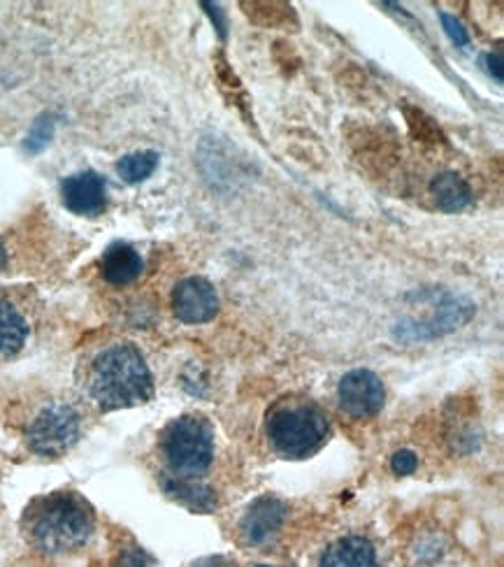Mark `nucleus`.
I'll return each mask as SVG.
<instances>
[{"label": "nucleus", "mask_w": 504, "mask_h": 567, "mask_svg": "<svg viewBox=\"0 0 504 567\" xmlns=\"http://www.w3.org/2000/svg\"><path fill=\"white\" fill-rule=\"evenodd\" d=\"M24 535L33 549L47 556H63L82 549L96 528L91 505L72 490H59L28 505Z\"/></svg>", "instance_id": "nucleus-1"}, {"label": "nucleus", "mask_w": 504, "mask_h": 567, "mask_svg": "<svg viewBox=\"0 0 504 567\" xmlns=\"http://www.w3.org/2000/svg\"><path fill=\"white\" fill-rule=\"evenodd\" d=\"M89 393L105 412L136 407L152 398V372L136 347H109L91 366Z\"/></svg>", "instance_id": "nucleus-2"}, {"label": "nucleus", "mask_w": 504, "mask_h": 567, "mask_svg": "<svg viewBox=\"0 0 504 567\" xmlns=\"http://www.w3.org/2000/svg\"><path fill=\"white\" fill-rule=\"evenodd\" d=\"M270 447L284 459H307L319 451L330 432L328 414L312 401H279L266 421Z\"/></svg>", "instance_id": "nucleus-3"}, {"label": "nucleus", "mask_w": 504, "mask_h": 567, "mask_svg": "<svg viewBox=\"0 0 504 567\" xmlns=\"http://www.w3.org/2000/svg\"><path fill=\"white\" fill-rule=\"evenodd\" d=\"M163 461L175 477L200 479L214 461V428L198 414L173 419L161 432Z\"/></svg>", "instance_id": "nucleus-4"}, {"label": "nucleus", "mask_w": 504, "mask_h": 567, "mask_svg": "<svg viewBox=\"0 0 504 567\" xmlns=\"http://www.w3.org/2000/svg\"><path fill=\"white\" fill-rule=\"evenodd\" d=\"M427 302H421L419 312L407 314L398 321L396 337L405 339V343H421V339H433L439 335L452 333L460 328L465 321H470L474 308L470 300H465L454 293H431L425 298Z\"/></svg>", "instance_id": "nucleus-5"}, {"label": "nucleus", "mask_w": 504, "mask_h": 567, "mask_svg": "<svg viewBox=\"0 0 504 567\" xmlns=\"http://www.w3.org/2000/svg\"><path fill=\"white\" fill-rule=\"evenodd\" d=\"M82 419L80 412L66 405L54 403L45 407L33 419L28 428V444L40 456H61L74 442L80 440Z\"/></svg>", "instance_id": "nucleus-6"}, {"label": "nucleus", "mask_w": 504, "mask_h": 567, "mask_svg": "<svg viewBox=\"0 0 504 567\" xmlns=\"http://www.w3.org/2000/svg\"><path fill=\"white\" fill-rule=\"evenodd\" d=\"M338 401L351 419H372L386 403V389L372 370H351L338 386Z\"/></svg>", "instance_id": "nucleus-7"}, {"label": "nucleus", "mask_w": 504, "mask_h": 567, "mask_svg": "<svg viewBox=\"0 0 504 567\" xmlns=\"http://www.w3.org/2000/svg\"><path fill=\"white\" fill-rule=\"evenodd\" d=\"M173 312L184 324H208L219 312V293L204 277L179 281L173 293Z\"/></svg>", "instance_id": "nucleus-8"}, {"label": "nucleus", "mask_w": 504, "mask_h": 567, "mask_svg": "<svg viewBox=\"0 0 504 567\" xmlns=\"http://www.w3.org/2000/svg\"><path fill=\"white\" fill-rule=\"evenodd\" d=\"M289 509L277 498H258L239 521V537L247 546L270 544L286 523Z\"/></svg>", "instance_id": "nucleus-9"}, {"label": "nucleus", "mask_w": 504, "mask_h": 567, "mask_svg": "<svg viewBox=\"0 0 504 567\" xmlns=\"http://www.w3.org/2000/svg\"><path fill=\"white\" fill-rule=\"evenodd\" d=\"M61 194L68 210L82 217H96L107 205V184L93 170L70 175L61 186Z\"/></svg>", "instance_id": "nucleus-10"}, {"label": "nucleus", "mask_w": 504, "mask_h": 567, "mask_svg": "<svg viewBox=\"0 0 504 567\" xmlns=\"http://www.w3.org/2000/svg\"><path fill=\"white\" fill-rule=\"evenodd\" d=\"M319 567H379L377 565V552L370 540L351 535L332 542Z\"/></svg>", "instance_id": "nucleus-11"}, {"label": "nucleus", "mask_w": 504, "mask_h": 567, "mask_svg": "<svg viewBox=\"0 0 504 567\" xmlns=\"http://www.w3.org/2000/svg\"><path fill=\"white\" fill-rule=\"evenodd\" d=\"M161 484H163L167 496L175 498L184 507L194 509V512H212V509L216 507L214 490L208 484H202L200 479L165 475L161 479Z\"/></svg>", "instance_id": "nucleus-12"}, {"label": "nucleus", "mask_w": 504, "mask_h": 567, "mask_svg": "<svg viewBox=\"0 0 504 567\" xmlns=\"http://www.w3.org/2000/svg\"><path fill=\"white\" fill-rule=\"evenodd\" d=\"M142 268H144L142 256L130 247V244H124V242L112 244L103 256V277L109 284H115V287H124V284L138 279Z\"/></svg>", "instance_id": "nucleus-13"}, {"label": "nucleus", "mask_w": 504, "mask_h": 567, "mask_svg": "<svg viewBox=\"0 0 504 567\" xmlns=\"http://www.w3.org/2000/svg\"><path fill=\"white\" fill-rule=\"evenodd\" d=\"M26 337V319L10 302L0 300V358H10L22 351Z\"/></svg>", "instance_id": "nucleus-14"}, {"label": "nucleus", "mask_w": 504, "mask_h": 567, "mask_svg": "<svg viewBox=\"0 0 504 567\" xmlns=\"http://www.w3.org/2000/svg\"><path fill=\"white\" fill-rule=\"evenodd\" d=\"M431 192L439 205V210H444V212H460L472 200V192H470L468 182L456 173H444V175L435 177L431 184Z\"/></svg>", "instance_id": "nucleus-15"}, {"label": "nucleus", "mask_w": 504, "mask_h": 567, "mask_svg": "<svg viewBox=\"0 0 504 567\" xmlns=\"http://www.w3.org/2000/svg\"><path fill=\"white\" fill-rule=\"evenodd\" d=\"M156 167H159L156 151H136V154H128L117 163V173L128 184H140L146 177H152Z\"/></svg>", "instance_id": "nucleus-16"}, {"label": "nucleus", "mask_w": 504, "mask_h": 567, "mask_svg": "<svg viewBox=\"0 0 504 567\" xmlns=\"http://www.w3.org/2000/svg\"><path fill=\"white\" fill-rule=\"evenodd\" d=\"M444 552H446V540L442 533L423 535L412 546L414 563H435L437 558H442Z\"/></svg>", "instance_id": "nucleus-17"}, {"label": "nucleus", "mask_w": 504, "mask_h": 567, "mask_svg": "<svg viewBox=\"0 0 504 567\" xmlns=\"http://www.w3.org/2000/svg\"><path fill=\"white\" fill-rule=\"evenodd\" d=\"M115 567H156V563L144 549H140V546H126L119 554Z\"/></svg>", "instance_id": "nucleus-18"}, {"label": "nucleus", "mask_w": 504, "mask_h": 567, "mask_svg": "<svg viewBox=\"0 0 504 567\" xmlns=\"http://www.w3.org/2000/svg\"><path fill=\"white\" fill-rule=\"evenodd\" d=\"M51 130H54V126H51L49 119H40V121H37V124L33 126V130H31L28 140H26V149H28V151H40V149L49 142Z\"/></svg>", "instance_id": "nucleus-19"}, {"label": "nucleus", "mask_w": 504, "mask_h": 567, "mask_svg": "<svg viewBox=\"0 0 504 567\" xmlns=\"http://www.w3.org/2000/svg\"><path fill=\"white\" fill-rule=\"evenodd\" d=\"M442 24H444V31H446V35L452 37V40L456 43V47H465L470 43V37H468V31L462 28V24L458 22L456 16H452V14H442Z\"/></svg>", "instance_id": "nucleus-20"}, {"label": "nucleus", "mask_w": 504, "mask_h": 567, "mask_svg": "<svg viewBox=\"0 0 504 567\" xmlns=\"http://www.w3.org/2000/svg\"><path fill=\"white\" fill-rule=\"evenodd\" d=\"M417 465H419V459L414 456L412 451H398L396 456H394V461H390V467H394V472H396V475H400V477L412 475V472L417 470Z\"/></svg>", "instance_id": "nucleus-21"}, {"label": "nucleus", "mask_w": 504, "mask_h": 567, "mask_svg": "<svg viewBox=\"0 0 504 567\" xmlns=\"http://www.w3.org/2000/svg\"><path fill=\"white\" fill-rule=\"evenodd\" d=\"M191 567H233V563L223 556H208L196 560Z\"/></svg>", "instance_id": "nucleus-22"}, {"label": "nucleus", "mask_w": 504, "mask_h": 567, "mask_svg": "<svg viewBox=\"0 0 504 567\" xmlns=\"http://www.w3.org/2000/svg\"><path fill=\"white\" fill-rule=\"evenodd\" d=\"M483 61H489V72L495 74V80L502 82V61H500V54H487L483 56Z\"/></svg>", "instance_id": "nucleus-23"}, {"label": "nucleus", "mask_w": 504, "mask_h": 567, "mask_svg": "<svg viewBox=\"0 0 504 567\" xmlns=\"http://www.w3.org/2000/svg\"><path fill=\"white\" fill-rule=\"evenodd\" d=\"M5 266V252H3V247H0V268Z\"/></svg>", "instance_id": "nucleus-24"}, {"label": "nucleus", "mask_w": 504, "mask_h": 567, "mask_svg": "<svg viewBox=\"0 0 504 567\" xmlns=\"http://www.w3.org/2000/svg\"><path fill=\"white\" fill-rule=\"evenodd\" d=\"M258 567H272V565H258Z\"/></svg>", "instance_id": "nucleus-25"}]
</instances>
